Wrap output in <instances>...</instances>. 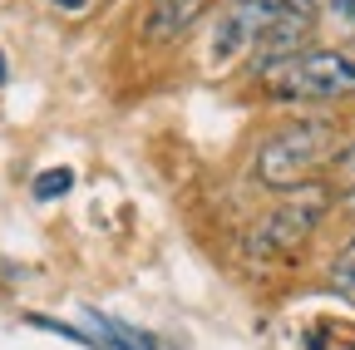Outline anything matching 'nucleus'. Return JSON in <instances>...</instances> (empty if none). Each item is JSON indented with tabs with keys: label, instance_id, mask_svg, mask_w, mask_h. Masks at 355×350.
<instances>
[{
	"label": "nucleus",
	"instance_id": "obj_8",
	"mask_svg": "<svg viewBox=\"0 0 355 350\" xmlns=\"http://www.w3.org/2000/svg\"><path fill=\"white\" fill-rule=\"evenodd\" d=\"M69 188H74V173L69 168H50V173H40V178H35V198H60Z\"/></svg>",
	"mask_w": 355,
	"mask_h": 350
},
{
	"label": "nucleus",
	"instance_id": "obj_9",
	"mask_svg": "<svg viewBox=\"0 0 355 350\" xmlns=\"http://www.w3.org/2000/svg\"><path fill=\"white\" fill-rule=\"evenodd\" d=\"M321 10H326V20H336L345 35H355V0H321Z\"/></svg>",
	"mask_w": 355,
	"mask_h": 350
},
{
	"label": "nucleus",
	"instance_id": "obj_1",
	"mask_svg": "<svg viewBox=\"0 0 355 350\" xmlns=\"http://www.w3.org/2000/svg\"><path fill=\"white\" fill-rule=\"evenodd\" d=\"M336 148H340V134H336L331 119H296V123H286V128L261 139L252 173H257L261 188L291 193V188L311 183V173L326 168Z\"/></svg>",
	"mask_w": 355,
	"mask_h": 350
},
{
	"label": "nucleus",
	"instance_id": "obj_6",
	"mask_svg": "<svg viewBox=\"0 0 355 350\" xmlns=\"http://www.w3.org/2000/svg\"><path fill=\"white\" fill-rule=\"evenodd\" d=\"M207 10V0H153L148 15H144V40H153V45H168V40L188 35Z\"/></svg>",
	"mask_w": 355,
	"mask_h": 350
},
{
	"label": "nucleus",
	"instance_id": "obj_10",
	"mask_svg": "<svg viewBox=\"0 0 355 350\" xmlns=\"http://www.w3.org/2000/svg\"><path fill=\"white\" fill-rule=\"evenodd\" d=\"M55 6H60V10H84L89 0H55Z\"/></svg>",
	"mask_w": 355,
	"mask_h": 350
},
{
	"label": "nucleus",
	"instance_id": "obj_3",
	"mask_svg": "<svg viewBox=\"0 0 355 350\" xmlns=\"http://www.w3.org/2000/svg\"><path fill=\"white\" fill-rule=\"evenodd\" d=\"M331 202H336V193L326 183H301V188L282 193V202L247 232V252L252 256H266V261L296 256L311 242V232L321 227V217L331 212Z\"/></svg>",
	"mask_w": 355,
	"mask_h": 350
},
{
	"label": "nucleus",
	"instance_id": "obj_7",
	"mask_svg": "<svg viewBox=\"0 0 355 350\" xmlns=\"http://www.w3.org/2000/svg\"><path fill=\"white\" fill-rule=\"evenodd\" d=\"M331 286L336 291H355V237L340 247V256L331 261Z\"/></svg>",
	"mask_w": 355,
	"mask_h": 350
},
{
	"label": "nucleus",
	"instance_id": "obj_2",
	"mask_svg": "<svg viewBox=\"0 0 355 350\" xmlns=\"http://www.w3.org/2000/svg\"><path fill=\"white\" fill-rule=\"evenodd\" d=\"M272 99L296 104H331L355 94V50H301L261 74Z\"/></svg>",
	"mask_w": 355,
	"mask_h": 350
},
{
	"label": "nucleus",
	"instance_id": "obj_11",
	"mask_svg": "<svg viewBox=\"0 0 355 350\" xmlns=\"http://www.w3.org/2000/svg\"><path fill=\"white\" fill-rule=\"evenodd\" d=\"M0 84H6V55H0Z\"/></svg>",
	"mask_w": 355,
	"mask_h": 350
},
{
	"label": "nucleus",
	"instance_id": "obj_5",
	"mask_svg": "<svg viewBox=\"0 0 355 350\" xmlns=\"http://www.w3.org/2000/svg\"><path fill=\"white\" fill-rule=\"evenodd\" d=\"M321 25V0H282V15L272 20V30L257 45V74H266L272 64L311 50V35Z\"/></svg>",
	"mask_w": 355,
	"mask_h": 350
},
{
	"label": "nucleus",
	"instance_id": "obj_4",
	"mask_svg": "<svg viewBox=\"0 0 355 350\" xmlns=\"http://www.w3.org/2000/svg\"><path fill=\"white\" fill-rule=\"evenodd\" d=\"M277 15H282V0H232V6L212 20V40H207L212 64H232L247 50H257Z\"/></svg>",
	"mask_w": 355,
	"mask_h": 350
}]
</instances>
